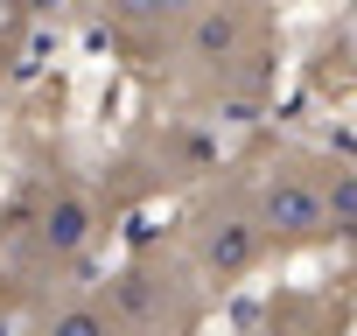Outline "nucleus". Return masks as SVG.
<instances>
[{
	"label": "nucleus",
	"instance_id": "f257e3e1",
	"mask_svg": "<svg viewBox=\"0 0 357 336\" xmlns=\"http://www.w3.org/2000/svg\"><path fill=\"white\" fill-rule=\"evenodd\" d=\"M266 217H273V224H287V231H308V224H322V190H315V183H301V176H287V183H273Z\"/></svg>",
	"mask_w": 357,
	"mask_h": 336
},
{
	"label": "nucleus",
	"instance_id": "f03ea898",
	"mask_svg": "<svg viewBox=\"0 0 357 336\" xmlns=\"http://www.w3.org/2000/svg\"><path fill=\"white\" fill-rule=\"evenodd\" d=\"M84 231H91V224H84V211H77V204H63V211L50 217V245H77Z\"/></svg>",
	"mask_w": 357,
	"mask_h": 336
},
{
	"label": "nucleus",
	"instance_id": "7ed1b4c3",
	"mask_svg": "<svg viewBox=\"0 0 357 336\" xmlns=\"http://www.w3.org/2000/svg\"><path fill=\"white\" fill-rule=\"evenodd\" d=\"M50 336H105V322H98L91 308H70L63 322H50Z\"/></svg>",
	"mask_w": 357,
	"mask_h": 336
},
{
	"label": "nucleus",
	"instance_id": "20e7f679",
	"mask_svg": "<svg viewBox=\"0 0 357 336\" xmlns=\"http://www.w3.org/2000/svg\"><path fill=\"white\" fill-rule=\"evenodd\" d=\"M119 8H126V15H175L183 0H119Z\"/></svg>",
	"mask_w": 357,
	"mask_h": 336
}]
</instances>
